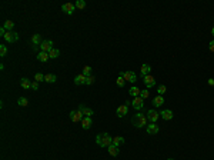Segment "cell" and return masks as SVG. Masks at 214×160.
Masks as SVG:
<instances>
[{
    "label": "cell",
    "instance_id": "cell-1",
    "mask_svg": "<svg viewBox=\"0 0 214 160\" xmlns=\"http://www.w3.org/2000/svg\"><path fill=\"white\" fill-rule=\"evenodd\" d=\"M96 143L99 144L100 147H109L113 143V137L109 133H101L96 137Z\"/></svg>",
    "mask_w": 214,
    "mask_h": 160
},
{
    "label": "cell",
    "instance_id": "cell-2",
    "mask_svg": "<svg viewBox=\"0 0 214 160\" xmlns=\"http://www.w3.org/2000/svg\"><path fill=\"white\" fill-rule=\"evenodd\" d=\"M133 125L136 126V127H144V126H147V117L143 114V113H137V114H134V117L132 119Z\"/></svg>",
    "mask_w": 214,
    "mask_h": 160
},
{
    "label": "cell",
    "instance_id": "cell-3",
    "mask_svg": "<svg viewBox=\"0 0 214 160\" xmlns=\"http://www.w3.org/2000/svg\"><path fill=\"white\" fill-rule=\"evenodd\" d=\"M69 117H70L71 122L77 123V122H82L83 120V113L80 112V110H71L70 114H69Z\"/></svg>",
    "mask_w": 214,
    "mask_h": 160
},
{
    "label": "cell",
    "instance_id": "cell-4",
    "mask_svg": "<svg viewBox=\"0 0 214 160\" xmlns=\"http://www.w3.org/2000/svg\"><path fill=\"white\" fill-rule=\"evenodd\" d=\"M120 76H121V77H124V80H126V82H130V83H134V82L137 80L136 73H134V71H130V70L124 71V73L121 71V73H120Z\"/></svg>",
    "mask_w": 214,
    "mask_h": 160
},
{
    "label": "cell",
    "instance_id": "cell-5",
    "mask_svg": "<svg viewBox=\"0 0 214 160\" xmlns=\"http://www.w3.org/2000/svg\"><path fill=\"white\" fill-rule=\"evenodd\" d=\"M132 102H126L124 105H121V106L117 107V110H116V113H117V116L118 117H123V116H126L127 114V112H129V105H130Z\"/></svg>",
    "mask_w": 214,
    "mask_h": 160
},
{
    "label": "cell",
    "instance_id": "cell-6",
    "mask_svg": "<svg viewBox=\"0 0 214 160\" xmlns=\"http://www.w3.org/2000/svg\"><path fill=\"white\" fill-rule=\"evenodd\" d=\"M53 49H54V47H53V42H51V40H43L42 44H40V50H42V52L49 53L50 50H53Z\"/></svg>",
    "mask_w": 214,
    "mask_h": 160
},
{
    "label": "cell",
    "instance_id": "cell-7",
    "mask_svg": "<svg viewBox=\"0 0 214 160\" xmlns=\"http://www.w3.org/2000/svg\"><path fill=\"white\" fill-rule=\"evenodd\" d=\"M3 39H4L6 42H9V43H13V42H17V40H19V33H16V32H7Z\"/></svg>",
    "mask_w": 214,
    "mask_h": 160
},
{
    "label": "cell",
    "instance_id": "cell-8",
    "mask_svg": "<svg viewBox=\"0 0 214 160\" xmlns=\"http://www.w3.org/2000/svg\"><path fill=\"white\" fill-rule=\"evenodd\" d=\"M62 10L64 13H67V15H73L76 12V6H74V3H64L62 6Z\"/></svg>",
    "mask_w": 214,
    "mask_h": 160
},
{
    "label": "cell",
    "instance_id": "cell-9",
    "mask_svg": "<svg viewBox=\"0 0 214 160\" xmlns=\"http://www.w3.org/2000/svg\"><path fill=\"white\" fill-rule=\"evenodd\" d=\"M132 106L136 109V110H140V109H143V106H144V100L139 96V97H134L132 102Z\"/></svg>",
    "mask_w": 214,
    "mask_h": 160
},
{
    "label": "cell",
    "instance_id": "cell-10",
    "mask_svg": "<svg viewBox=\"0 0 214 160\" xmlns=\"http://www.w3.org/2000/svg\"><path fill=\"white\" fill-rule=\"evenodd\" d=\"M146 117H147V120H150L151 123H156V122H157V119L160 117V113H157L156 110H148Z\"/></svg>",
    "mask_w": 214,
    "mask_h": 160
},
{
    "label": "cell",
    "instance_id": "cell-11",
    "mask_svg": "<svg viewBox=\"0 0 214 160\" xmlns=\"http://www.w3.org/2000/svg\"><path fill=\"white\" fill-rule=\"evenodd\" d=\"M143 82H144V85H146V87H154L156 86V79L153 77V76H146V77H143Z\"/></svg>",
    "mask_w": 214,
    "mask_h": 160
},
{
    "label": "cell",
    "instance_id": "cell-12",
    "mask_svg": "<svg viewBox=\"0 0 214 160\" xmlns=\"http://www.w3.org/2000/svg\"><path fill=\"white\" fill-rule=\"evenodd\" d=\"M82 127L84 130H89L90 127H91V117H87V116H84L82 120Z\"/></svg>",
    "mask_w": 214,
    "mask_h": 160
},
{
    "label": "cell",
    "instance_id": "cell-13",
    "mask_svg": "<svg viewBox=\"0 0 214 160\" xmlns=\"http://www.w3.org/2000/svg\"><path fill=\"white\" fill-rule=\"evenodd\" d=\"M147 133L148 134H157L159 133V126L156 125V123L147 125Z\"/></svg>",
    "mask_w": 214,
    "mask_h": 160
},
{
    "label": "cell",
    "instance_id": "cell-14",
    "mask_svg": "<svg viewBox=\"0 0 214 160\" xmlns=\"http://www.w3.org/2000/svg\"><path fill=\"white\" fill-rule=\"evenodd\" d=\"M151 71V66L150 64H141V67H140V73H141V76L143 77H146V76H148V73Z\"/></svg>",
    "mask_w": 214,
    "mask_h": 160
},
{
    "label": "cell",
    "instance_id": "cell-15",
    "mask_svg": "<svg viewBox=\"0 0 214 160\" xmlns=\"http://www.w3.org/2000/svg\"><path fill=\"white\" fill-rule=\"evenodd\" d=\"M79 110L82 112L84 116H87V117H91V114H93V110H91V109H89V107L83 106V105H80V106H79Z\"/></svg>",
    "mask_w": 214,
    "mask_h": 160
},
{
    "label": "cell",
    "instance_id": "cell-16",
    "mask_svg": "<svg viewBox=\"0 0 214 160\" xmlns=\"http://www.w3.org/2000/svg\"><path fill=\"white\" fill-rule=\"evenodd\" d=\"M160 117L164 119V120H171V119H173V112H171V110H163V112L160 113Z\"/></svg>",
    "mask_w": 214,
    "mask_h": 160
},
{
    "label": "cell",
    "instance_id": "cell-17",
    "mask_svg": "<svg viewBox=\"0 0 214 160\" xmlns=\"http://www.w3.org/2000/svg\"><path fill=\"white\" fill-rule=\"evenodd\" d=\"M42 42H43V39H42V36L36 33V35L32 36V44H33V46H40Z\"/></svg>",
    "mask_w": 214,
    "mask_h": 160
},
{
    "label": "cell",
    "instance_id": "cell-18",
    "mask_svg": "<svg viewBox=\"0 0 214 160\" xmlns=\"http://www.w3.org/2000/svg\"><path fill=\"white\" fill-rule=\"evenodd\" d=\"M86 76L83 74V73H80V74H77L76 77H74V83L76 85H86Z\"/></svg>",
    "mask_w": 214,
    "mask_h": 160
},
{
    "label": "cell",
    "instance_id": "cell-19",
    "mask_svg": "<svg viewBox=\"0 0 214 160\" xmlns=\"http://www.w3.org/2000/svg\"><path fill=\"white\" fill-rule=\"evenodd\" d=\"M107 150H109V154H110V156H113V157L118 156V147L114 146V144H110V146L107 147Z\"/></svg>",
    "mask_w": 214,
    "mask_h": 160
},
{
    "label": "cell",
    "instance_id": "cell-20",
    "mask_svg": "<svg viewBox=\"0 0 214 160\" xmlns=\"http://www.w3.org/2000/svg\"><path fill=\"white\" fill-rule=\"evenodd\" d=\"M20 86L23 87V89H32V82L29 80V79H26V77H23L21 80H20Z\"/></svg>",
    "mask_w": 214,
    "mask_h": 160
},
{
    "label": "cell",
    "instance_id": "cell-21",
    "mask_svg": "<svg viewBox=\"0 0 214 160\" xmlns=\"http://www.w3.org/2000/svg\"><path fill=\"white\" fill-rule=\"evenodd\" d=\"M163 103H164V99H163V96H160V94L156 96V97L153 99V105H154L156 107H160Z\"/></svg>",
    "mask_w": 214,
    "mask_h": 160
},
{
    "label": "cell",
    "instance_id": "cell-22",
    "mask_svg": "<svg viewBox=\"0 0 214 160\" xmlns=\"http://www.w3.org/2000/svg\"><path fill=\"white\" fill-rule=\"evenodd\" d=\"M37 59H39L40 62L44 63V62H47V60L50 59V56H49V53H46V52H40V53L37 54Z\"/></svg>",
    "mask_w": 214,
    "mask_h": 160
},
{
    "label": "cell",
    "instance_id": "cell-23",
    "mask_svg": "<svg viewBox=\"0 0 214 160\" xmlns=\"http://www.w3.org/2000/svg\"><path fill=\"white\" fill-rule=\"evenodd\" d=\"M112 144H114V146H121V144H124V139L121 137V136H116V137H113V143Z\"/></svg>",
    "mask_w": 214,
    "mask_h": 160
},
{
    "label": "cell",
    "instance_id": "cell-24",
    "mask_svg": "<svg viewBox=\"0 0 214 160\" xmlns=\"http://www.w3.org/2000/svg\"><path fill=\"white\" fill-rule=\"evenodd\" d=\"M56 80H57V77H56V74H53V73L46 74V77H44V82H47V83H54Z\"/></svg>",
    "mask_w": 214,
    "mask_h": 160
},
{
    "label": "cell",
    "instance_id": "cell-25",
    "mask_svg": "<svg viewBox=\"0 0 214 160\" xmlns=\"http://www.w3.org/2000/svg\"><path fill=\"white\" fill-rule=\"evenodd\" d=\"M3 27H4V29H6L7 32H12V29L15 27V23H13L12 20H7V21H6V23L3 24Z\"/></svg>",
    "mask_w": 214,
    "mask_h": 160
},
{
    "label": "cell",
    "instance_id": "cell-26",
    "mask_svg": "<svg viewBox=\"0 0 214 160\" xmlns=\"http://www.w3.org/2000/svg\"><path fill=\"white\" fill-rule=\"evenodd\" d=\"M140 91H141V90L139 89V87H136V86H134V87H132V89H130V91H129V93L132 94L133 97H139V96H140Z\"/></svg>",
    "mask_w": 214,
    "mask_h": 160
},
{
    "label": "cell",
    "instance_id": "cell-27",
    "mask_svg": "<svg viewBox=\"0 0 214 160\" xmlns=\"http://www.w3.org/2000/svg\"><path fill=\"white\" fill-rule=\"evenodd\" d=\"M17 105H19V106H21V107H26L27 105H29V100H27L26 97H19Z\"/></svg>",
    "mask_w": 214,
    "mask_h": 160
},
{
    "label": "cell",
    "instance_id": "cell-28",
    "mask_svg": "<svg viewBox=\"0 0 214 160\" xmlns=\"http://www.w3.org/2000/svg\"><path fill=\"white\" fill-rule=\"evenodd\" d=\"M83 74L86 76V77H89V76H91V67L90 66H84L83 67V71H82Z\"/></svg>",
    "mask_w": 214,
    "mask_h": 160
},
{
    "label": "cell",
    "instance_id": "cell-29",
    "mask_svg": "<svg viewBox=\"0 0 214 160\" xmlns=\"http://www.w3.org/2000/svg\"><path fill=\"white\" fill-rule=\"evenodd\" d=\"M44 77H46V74H43V73H36L34 74V80L36 82H43Z\"/></svg>",
    "mask_w": 214,
    "mask_h": 160
},
{
    "label": "cell",
    "instance_id": "cell-30",
    "mask_svg": "<svg viewBox=\"0 0 214 160\" xmlns=\"http://www.w3.org/2000/svg\"><path fill=\"white\" fill-rule=\"evenodd\" d=\"M59 54H60V52H59L57 49H53V50H50L49 52L50 59H56V57H59Z\"/></svg>",
    "mask_w": 214,
    "mask_h": 160
},
{
    "label": "cell",
    "instance_id": "cell-31",
    "mask_svg": "<svg viewBox=\"0 0 214 160\" xmlns=\"http://www.w3.org/2000/svg\"><path fill=\"white\" fill-rule=\"evenodd\" d=\"M74 6H76V9H84L86 7V1L84 0H77L74 3Z\"/></svg>",
    "mask_w": 214,
    "mask_h": 160
},
{
    "label": "cell",
    "instance_id": "cell-32",
    "mask_svg": "<svg viewBox=\"0 0 214 160\" xmlns=\"http://www.w3.org/2000/svg\"><path fill=\"white\" fill-rule=\"evenodd\" d=\"M116 83H117V86H118V87H124V83H126V80H124V77L118 76V77H117V82H116Z\"/></svg>",
    "mask_w": 214,
    "mask_h": 160
},
{
    "label": "cell",
    "instance_id": "cell-33",
    "mask_svg": "<svg viewBox=\"0 0 214 160\" xmlns=\"http://www.w3.org/2000/svg\"><path fill=\"white\" fill-rule=\"evenodd\" d=\"M6 54H7V47H6L4 44H0V56L4 57Z\"/></svg>",
    "mask_w": 214,
    "mask_h": 160
},
{
    "label": "cell",
    "instance_id": "cell-34",
    "mask_svg": "<svg viewBox=\"0 0 214 160\" xmlns=\"http://www.w3.org/2000/svg\"><path fill=\"white\" fill-rule=\"evenodd\" d=\"M148 96H150V93H148V90H141V91H140V97H141V99H143V100H144V99H147Z\"/></svg>",
    "mask_w": 214,
    "mask_h": 160
},
{
    "label": "cell",
    "instance_id": "cell-35",
    "mask_svg": "<svg viewBox=\"0 0 214 160\" xmlns=\"http://www.w3.org/2000/svg\"><path fill=\"white\" fill-rule=\"evenodd\" d=\"M96 82V77L94 76H89L87 79H86V85H93Z\"/></svg>",
    "mask_w": 214,
    "mask_h": 160
},
{
    "label": "cell",
    "instance_id": "cell-36",
    "mask_svg": "<svg viewBox=\"0 0 214 160\" xmlns=\"http://www.w3.org/2000/svg\"><path fill=\"white\" fill-rule=\"evenodd\" d=\"M166 90H167V87H166L164 85H161V86H159V90H157V91H159V94L161 96V94H164L166 93Z\"/></svg>",
    "mask_w": 214,
    "mask_h": 160
},
{
    "label": "cell",
    "instance_id": "cell-37",
    "mask_svg": "<svg viewBox=\"0 0 214 160\" xmlns=\"http://www.w3.org/2000/svg\"><path fill=\"white\" fill-rule=\"evenodd\" d=\"M32 89H33V90L39 89V82H33V83H32Z\"/></svg>",
    "mask_w": 214,
    "mask_h": 160
},
{
    "label": "cell",
    "instance_id": "cell-38",
    "mask_svg": "<svg viewBox=\"0 0 214 160\" xmlns=\"http://www.w3.org/2000/svg\"><path fill=\"white\" fill-rule=\"evenodd\" d=\"M210 52H213V53H214V40L210 42Z\"/></svg>",
    "mask_w": 214,
    "mask_h": 160
},
{
    "label": "cell",
    "instance_id": "cell-39",
    "mask_svg": "<svg viewBox=\"0 0 214 160\" xmlns=\"http://www.w3.org/2000/svg\"><path fill=\"white\" fill-rule=\"evenodd\" d=\"M208 85H210V86H214V79H208Z\"/></svg>",
    "mask_w": 214,
    "mask_h": 160
},
{
    "label": "cell",
    "instance_id": "cell-40",
    "mask_svg": "<svg viewBox=\"0 0 214 160\" xmlns=\"http://www.w3.org/2000/svg\"><path fill=\"white\" fill-rule=\"evenodd\" d=\"M211 35L214 36V26H213V29H211Z\"/></svg>",
    "mask_w": 214,
    "mask_h": 160
},
{
    "label": "cell",
    "instance_id": "cell-41",
    "mask_svg": "<svg viewBox=\"0 0 214 160\" xmlns=\"http://www.w3.org/2000/svg\"><path fill=\"white\" fill-rule=\"evenodd\" d=\"M168 160H173V159H168Z\"/></svg>",
    "mask_w": 214,
    "mask_h": 160
}]
</instances>
